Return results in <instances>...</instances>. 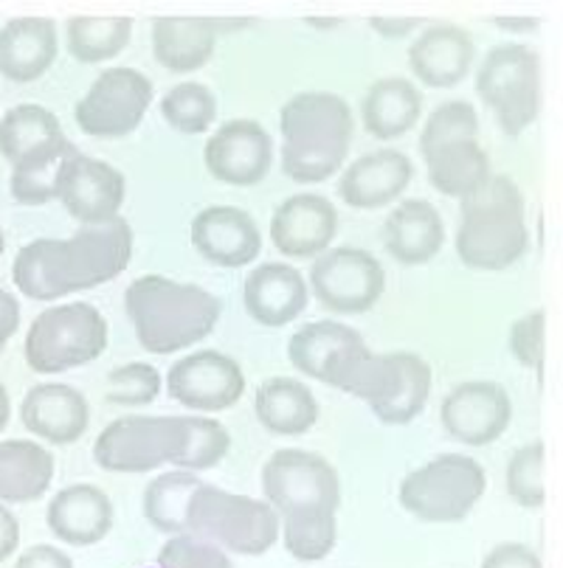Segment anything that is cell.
Returning <instances> with one entry per match:
<instances>
[{
  "label": "cell",
  "mask_w": 563,
  "mask_h": 568,
  "mask_svg": "<svg viewBox=\"0 0 563 568\" xmlns=\"http://www.w3.org/2000/svg\"><path fill=\"white\" fill-rule=\"evenodd\" d=\"M133 260V229L124 217L82 225L68 240H34L14 256V287L31 302H54L113 282Z\"/></svg>",
  "instance_id": "cell-1"
},
{
  "label": "cell",
  "mask_w": 563,
  "mask_h": 568,
  "mask_svg": "<svg viewBox=\"0 0 563 568\" xmlns=\"http://www.w3.org/2000/svg\"><path fill=\"white\" fill-rule=\"evenodd\" d=\"M124 310L135 338L147 352L172 355L209 338L218 327L223 304L200 284H183L150 273L130 284Z\"/></svg>",
  "instance_id": "cell-2"
},
{
  "label": "cell",
  "mask_w": 563,
  "mask_h": 568,
  "mask_svg": "<svg viewBox=\"0 0 563 568\" xmlns=\"http://www.w3.org/2000/svg\"><path fill=\"white\" fill-rule=\"evenodd\" d=\"M282 170L291 181L321 183L344 166L352 141V110L339 93H296L279 113Z\"/></svg>",
  "instance_id": "cell-3"
},
{
  "label": "cell",
  "mask_w": 563,
  "mask_h": 568,
  "mask_svg": "<svg viewBox=\"0 0 563 568\" xmlns=\"http://www.w3.org/2000/svg\"><path fill=\"white\" fill-rule=\"evenodd\" d=\"M456 231V256L473 271H507L527 254L530 229L524 194L513 178L493 175L485 186L468 194Z\"/></svg>",
  "instance_id": "cell-4"
},
{
  "label": "cell",
  "mask_w": 563,
  "mask_h": 568,
  "mask_svg": "<svg viewBox=\"0 0 563 568\" xmlns=\"http://www.w3.org/2000/svg\"><path fill=\"white\" fill-rule=\"evenodd\" d=\"M187 529L218 544L229 555L260 557L277 546L282 518L268 501L200 484L189 504Z\"/></svg>",
  "instance_id": "cell-5"
},
{
  "label": "cell",
  "mask_w": 563,
  "mask_h": 568,
  "mask_svg": "<svg viewBox=\"0 0 563 568\" xmlns=\"http://www.w3.org/2000/svg\"><path fill=\"white\" fill-rule=\"evenodd\" d=\"M434 372L414 352H366L341 392L364 399L381 423L409 425L429 403Z\"/></svg>",
  "instance_id": "cell-6"
},
{
  "label": "cell",
  "mask_w": 563,
  "mask_h": 568,
  "mask_svg": "<svg viewBox=\"0 0 563 568\" xmlns=\"http://www.w3.org/2000/svg\"><path fill=\"white\" fill-rule=\"evenodd\" d=\"M108 346V321L93 304L71 302L43 310L26 335V363L37 375H60L97 361Z\"/></svg>",
  "instance_id": "cell-7"
},
{
  "label": "cell",
  "mask_w": 563,
  "mask_h": 568,
  "mask_svg": "<svg viewBox=\"0 0 563 568\" xmlns=\"http://www.w3.org/2000/svg\"><path fill=\"white\" fill-rule=\"evenodd\" d=\"M487 473L471 456L442 454L400 484V507L423 524H460L482 501Z\"/></svg>",
  "instance_id": "cell-8"
},
{
  "label": "cell",
  "mask_w": 563,
  "mask_h": 568,
  "mask_svg": "<svg viewBox=\"0 0 563 568\" xmlns=\"http://www.w3.org/2000/svg\"><path fill=\"white\" fill-rule=\"evenodd\" d=\"M476 93L491 108L502 133H524L541 110L539 51L521 43L493 45L479 62Z\"/></svg>",
  "instance_id": "cell-9"
},
{
  "label": "cell",
  "mask_w": 563,
  "mask_h": 568,
  "mask_svg": "<svg viewBox=\"0 0 563 568\" xmlns=\"http://www.w3.org/2000/svg\"><path fill=\"white\" fill-rule=\"evenodd\" d=\"M187 417H150L128 414L119 417L97 436L93 459L108 473H150L181 462L187 450Z\"/></svg>",
  "instance_id": "cell-10"
},
{
  "label": "cell",
  "mask_w": 563,
  "mask_h": 568,
  "mask_svg": "<svg viewBox=\"0 0 563 568\" xmlns=\"http://www.w3.org/2000/svg\"><path fill=\"white\" fill-rule=\"evenodd\" d=\"M262 493L279 518L341 509L339 473L324 456L310 450H277L262 467Z\"/></svg>",
  "instance_id": "cell-11"
},
{
  "label": "cell",
  "mask_w": 563,
  "mask_h": 568,
  "mask_svg": "<svg viewBox=\"0 0 563 568\" xmlns=\"http://www.w3.org/2000/svg\"><path fill=\"white\" fill-rule=\"evenodd\" d=\"M152 93V82L135 68H108L77 102V128L91 139H124L144 121Z\"/></svg>",
  "instance_id": "cell-12"
},
{
  "label": "cell",
  "mask_w": 563,
  "mask_h": 568,
  "mask_svg": "<svg viewBox=\"0 0 563 568\" xmlns=\"http://www.w3.org/2000/svg\"><path fill=\"white\" fill-rule=\"evenodd\" d=\"M310 291L319 304L339 315H361L386 293V271L361 248H330L313 260Z\"/></svg>",
  "instance_id": "cell-13"
},
{
  "label": "cell",
  "mask_w": 563,
  "mask_h": 568,
  "mask_svg": "<svg viewBox=\"0 0 563 568\" xmlns=\"http://www.w3.org/2000/svg\"><path fill=\"white\" fill-rule=\"evenodd\" d=\"M167 392L187 412L218 414L231 408L245 392V375L234 357L218 349H200L172 363Z\"/></svg>",
  "instance_id": "cell-14"
},
{
  "label": "cell",
  "mask_w": 563,
  "mask_h": 568,
  "mask_svg": "<svg viewBox=\"0 0 563 568\" xmlns=\"http://www.w3.org/2000/svg\"><path fill=\"white\" fill-rule=\"evenodd\" d=\"M370 352L364 335L341 321H310L288 341L291 366L313 381L344 388L355 363Z\"/></svg>",
  "instance_id": "cell-15"
},
{
  "label": "cell",
  "mask_w": 563,
  "mask_h": 568,
  "mask_svg": "<svg viewBox=\"0 0 563 568\" xmlns=\"http://www.w3.org/2000/svg\"><path fill=\"white\" fill-rule=\"evenodd\" d=\"M442 428L451 439L482 448L496 442L513 419L507 388L493 381H468L451 388L440 408Z\"/></svg>",
  "instance_id": "cell-16"
},
{
  "label": "cell",
  "mask_w": 563,
  "mask_h": 568,
  "mask_svg": "<svg viewBox=\"0 0 563 568\" xmlns=\"http://www.w3.org/2000/svg\"><path fill=\"white\" fill-rule=\"evenodd\" d=\"M128 181L115 166L77 152L68 158L57 183V200L79 225H102L119 220Z\"/></svg>",
  "instance_id": "cell-17"
},
{
  "label": "cell",
  "mask_w": 563,
  "mask_h": 568,
  "mask_svg": "<svg viewBox=\"0 0 563 568\" xmlns=\"http://www.w3.org/2000/svg\"><path fill=\"white\" fill-rule=\"evenodd\" d=\"M203 164L209 175L229 186H257L271 172L273 139L260 121L231 119L207 141Z\"/></svg>",
  "instance_id": "cell-18"
},
{
  "label": "cell",
  "mask_w": 563,
  "mask_h": 568,
  "mask_svg": "<svg viewBox=\"0 0 563 568\" xmlns=\"http://www.w3.org/2000/svg\"><path fill=\"white\" fill-rule=\"evenodd\" d=\"M339 231V209L315 192L288 197L271 217V242L288 260H319Z\"/></svg>",
  "instance_id": "cell-19"
},
{
  "label": "cell",
  "mask_w": 563,
  "mask_h": 568,
  "mask_svg": "<svg viewBox=\"0 0 563 568\" xmlns=\"http://www.w3.org/2000/svg\"><path fill=\"white\" fill-rule=\"evenodd\" d=\"M192 245L212 265L245 267L260 256L262 234L245 209L209 206L192 220Z\"/></svg>",
  "instance_id": "cell-20"
},
{
  "label": "cell",
  "mask_w": 563,
  "mask_h": 568,
  "mask_svg": "<svg viewBox=\"0 0 563 568\" xmlns=\"http://www.w3.org/2000/svg\"><path fill=\"white\" fill-rule=\"evenodd\" d=\"M20 423L37 439L51 445H73L91 425L86 394L66 383H40L20 403Z\"/></svg>",
  "instance_id": "cell-21"
},
{
  "label": "cell",
  "mask_w": 563,
  "mask_h": 568,
  "mask_svg": "<svg viewBox=\"0 0 563 568\" xmlns=\"http://www.w3.org/2000/svg\"><path fill=\"white\" fill-rule=\"evenodd\" d=\"M412 178V158L398 150H378L370 152V155L355 158L341 175L335 192L350 209L375 212V209L389 206L406 192Z\"/></svg>",
  "instance_id": "cell-22"
},
{
  "label": "cell",
  "mask_w": 563,
  "mask_h": 568,
  "mask_svg": "<svg viewBox=\"0 0 563 568\" xmlns=\"http://www.w3.org/2000/svg\"><path fill=\"white\" fill-rule=\"evenodd\" d=\"M310 284L304 282L296 267L285 262H268L254 267L245 276L243 304L245 313L260 324V327H285L291 321L308 310Z\"/></svg>",
  "instance_id": "cell-23"
},
{
  "label": "cell",
  "mask_w": 563,
  "mask_h": 568,
  "mask_svg": "<svg viewBox=\"0 0 563 568\" xmlns=\"http://www.w3.org/2000/svg\"><path fill=\"white\" fill-rule=\"evenodd\" d=\"M46 520L57 540L68 546H97L113 529V501L93 484H71L57 493L46 509Z\"/></svg>",
  "instance_id": "cell-24"
},
{
  "label": "cell",
  "mask_w": 563,
  "mask_h": 568,
  "mask_svg": "<svg viewBox=\"0 0 563 568\" xmlns=\"http://www.w3.org/2000/svg\"><path fill=\"white\" fill-rule=\"evenodd\" d=\"M476 60L473 37L462 26L436 23L425 29L409 49L414 79L429 88H454L471 73Z\"/></svg>",
  "instance_id": "cell-25"
},
{
  "label": "cell",
  "mask_w": 563,
  "mask_h": 568,
  "mask_svg": "<svg viewBox=\"0 0 563 568\" xmlns=\"http://www.w3.org/2000/svg\"><path fill=\"white\" fill-rule=\"evenodd\" d=\"M71 150L77 146L66 139L60 119L40 104H18L0 119V155L7 158L12 170L37 158Z\"/></svg>",
  "instance_id": "cell-26"
},
{
  "label": "cell",
  "mask_w": 563,
  "mask_h": 568,
  "mask_svg": "<svg viewBox=\"0 0 563 568\" xmlns=\"http://www.w3.org/2000/svg\"><path fill=\"white\" fill-rule=\"evenodd\" d=\"M57 23L51 18H14L0 29V77L34 82L57 60Z\"/></svg>",
  "instance_id": "cell-27"
},
{
  "label": "cell",
  "mask_w": 563,
  "mask_h": 568,
  "mask_svg": "<svg viewBox=\"0 0 563 568\" xmlns=\"http://www.w3.org/2000/svg\"><path fill=\"white\" fill-rule=\"evenodd\" d=\"M445 223L429 200H403L383 223V248L400 265H425L440 254Z\"/></svg>",
  "instance_id": "cell-28"
},
{
  "label": "cell",
  "mask_w": 563,
  "mask_h": 568,
  "mask_svg": "<svg viewBox=\"0 0 563 568\" xmlns=\"http://www.w3.org/2000/svg\"><path fill=\"white\" fill-rule=\"evenodd\" d=\"M214 18H155L152 54L172 73H194L214 57Z\"/></svg>",
  "instance_id": "cell-29"
},
{
  "label": "cell",
  "mask_w": 563,
  "mask_h": 568,
  "mask_svg": "<svg viewBox=\"0 0 563 568\" xmlns=\"http://www.w3.org/2000/svg\"><path fill=\"white\" fill-rule=\"evenodd\" d=\"M420 113H423V93L406 77L378 79L361 99V121L366 133L378 141L406 135L420 121Z\"/></svg>",
  "instance_id": "cell-30"
},
{
  "label": "cell",
  "mask_w": 563,
  "mask_h": 568,
  "mask_svg": "<svg viewBox=\"0 0 563 568\" xmlns=\"http://www.w3.org/2000/svg\"><path fill=\"white\" fill-rule=\"evenodd\" d=\"M254 412L273 436H302L319 423V399L293 377H271L254 394Z\"/></svg>",
  "instance_id": "cell-31"
},
{
  "label": "cell",
  "mask_w": 563,
  "mask_h": 568,
  "mask_svg": "<svg viewBox=\"0 0 563 568\" xmlns=\"http://www.w3.org/2000/svg\"><path fill=\"white\" fill-rule=\"evenodd\" d=\"M51 478H54V456L40 442H0V501H37L51 487Z\"/></svg>",
  "instance_id": "cell-32"
},
{
  "label": "cell",
  "mask_w": 563,
  "mask_h": 568,
  "mask_svg": "<svg viewBox=\"0 0 563 568\" xmlns=\"http://www.w3.org/2000/svg\"><path fill=\"white\" fill-rule=\"evenodd\" d=\"M429 166V183L445 197L465 200L468 194L485 186L493 178L491 158L482 150L479 139H460L442 144L423 155Z\"/></svg>",
  "instance_id": "cell-33"
},
{
  "label": "cell",
  "mask_w": 563,
  "mask_h": 568,
  "mask_svg": "<svg viewBox=\"0 0 563 568\" xmlns=\"http://www.w3.org/2000/svg\"><path fill=\"white\" fill-rule=\"evenodd\" d=\"M200 478L189 470H170L152 478L147 484L141 509L152 529L164 535H183L187 529L189 504L200 487Z\"/></svg>",
  "instance_id": "cell-34"
},
{
  "label": "cell",
  "mask_w": 563,
  "mask_h": 568,
  "mask_svg": "<svg viewBox=\"0 0 563 568\" xmlns=\"http://www.w3.org/2000/svg\"><path fill=\"white\" fill-rule=\"evenodd\" d=\"M133 37V20L130 18H102V14H79L66 23V45L73 60L97 65V62L113 60L128 49Z\"/></svg>",
  "instance_id": "cell-35"
},
{
  "label": "cell",
  "mask_w": 563,
  "mask_h": 568,
  "mask_svg": "<svg viewBox=\"0 0 563 568\" xmlns=\"http://www.w3.org/2000/svg\"><path fill=\"white\" fill-rule=\"evenodd\" d=\"M161 119L183 135H203L218 119V99L200 82H181L161 99Z\"/></svg>",
  "instance_id": "cell-36"
},
{
  "label": "cell",
  "mask_w": 563,
  "mask_h": 568,
  "mask_svg": "<svg viewBox=\"0 0 563 568\" xmlns=\"http://www.w3.org/2000/svg\"><path fill=\"white\" fill-rule=\"evenodd\" d=\"M339 513H304L282 518V540L288 555L299 562H319L335 549L339 540Z\"/></svg>",
  "instance_id": "cell-37"
},
{
  "label": "cell",
  "mask_w": 563,
  "mask_h": 568,
  "mask_svg": "<svg viewBox=\"0 0 563 568\" xmlns=\"http://www.w3.org/2000/svg\"><path fill=\"white\" fill-rule=\"evenodd\" d=\"M189 423V439L187 450H183L178 470H212L220 462L229 456L231 434L225 430L223 423L207 417V414H187Z\"/></svg>",
  "instance_id": "cell-38"
},
{
  "label": "cell",
  "mask_w": 563,
  "mask_h": 568,
  "mask_svg": "<svg viewBox=\"0 0 563 568\" xmlns=\"http://www.w3.org/2000/svg\"><path fill=\"white\" fill-rule=\"evenodd\" d=\"M507 496L524 509H541L546 501L544 490V445L533 442L510 456L507 476Z\"/></svg>",
  "instance_id": "cell-39"
},
{
  "label": "cell",
  "mask_w": 563,
  "mask_h": 568,
  "mask_svg": "<svg viewBox=\"0 0 563 568\" xmlns=\"http://www.w3.org/2000/svg\"><path fill=\"white\" fill-rule=\"evenodd\" d=\"M79 150L62 152V155L37 158L23 166L12 170V197L23 206H46L49 200L57 197V183H60V172L66 166L68 158L77 155Z\"/></svg>",
  "instance_id": "cell-40"
},
{
  "label": "cell",
  "mask_w": 563,
  "mask_h": 568,
  "mask_svg": "<svg viewBox=\"0 0 563 568\" xmlns=\"http://www.w3.org/2000/svg\"><path fill=\"white\" fill-rule=\"evenodd\" d=\"M460 139H479V115L471 102H445L425 119V128L420 133V152H431L442 144Z\"/></svg>",
  "instance_id": "cell-41"
},
{
  "label": "cell",
  "mask_w": 563,
  "mask_h": 568,
  "mask_svg": "<svg viewBox=\"0 0 563 568\" xmlns=\"http://www.w3.org/2000/svg\"><path fill=\"white\" fill-rule=\"evenodd\" d=\"M164 388V377L152 363H124L108 375V399L124 408H144L155 403Z\"/></svg>",
  "instance_id": "cell-42"
},
{
  "label": "cell",
  "mask_w": 563,
  "mask_h": 568,
  "mask_svg": "<svg viewBox=\"0 0 563 568\" xmlns=\"http://www.w3.org/2000/svg\"><path fill=\"white\" fill-rule=\"evenodd\" d=\"M158 568H234L231 555L192 532L172 535L158 551Z\"/></svg>",
  "instance_id": "cell-43"
},
{
  "label": "cell",
  "mask_w": 563,
  "mask_h": 568,
  "mask_svg": "<svg viewBox=\"0 0 563 568\" xmlns=\"http://www.w3.org/2000/svg\"><path fill=\"white\" fill-rule=\"evenodd\" d=\"M544 310L521 315L513 327H510V352H513V357L521 366L541 372V366H544Z\"/></svg>",
  "instance_id": "cell-44"
},
{
  "label": "cell",
  "mask_w": 563,
  "mask_h": 568,
  "mask_svg": "<svg viewBox=\"0 0 563 568\" xmlns=\"http://www.w3.org/2000/svg\"><path fill=\"white\" fill-rule=\"evenodd\" d=\"M482 568H544L541 557L524 544H499L482 560Z\"/></svg>",
  "instance_id": "cell-45"
},
{
  "label": "cell",
  "mask_w": 563,
  "mask_h": 568,
  "mask_svg": "<svg viewBox=\"0 0 563 568\" xmlns=\"http://www.w3.org/2000/svg\"><path fill=\"white\" fill-rule=\"evenodd\" d=\"M14 568H73V560L57 546L37 544L18 557Z\"/></svg>",
  "instance_id": "cell-46"
},
{
  "label": "cell",
  "mask_w": 563,
  "mask_h": 568,
  "mask_svg": "<svg viewBox=\"0 0 563 568\" xmlns=\"http://www.w3.org/2000/svg\"><path fill=\"white\" fill-rule=\"evenodd\" d=\"M20 327V304L18 298L9 291L0 287V352L7 349V344L12 341V335Z\"/></svg>",
  "instance_id": "cell-47"
},
{
  "label": "cell",
  "mask_w": 563,
  "mask_h": 568,
  "mask_svg": "<svg viewBox=\"0 0 563 568\" xmlns=\"http://www.w3.org/2000/svg\"><path fill=\"white\" fill-rule=\"evenodd\" d=\"M20 546V524L12 515V509L0 501V562L9 560V557L18 551Z\"/></svg>",
  "instance_id": "cell-48"
},
{
  "label": "cell",
  "mask_w": 563,
  "mask_h": 568,
  "mask_svg": "<svg viewBox=\"0 0 563 568\" xmlns=\"http://www.w3.org/2000/svg\"><path fill=\"white\" fill-rule=\"evenodd\" d=\"M420 23H423L420 18H370L372 29H375L381 37H392V40L409 37Z\"/></svg>",
  "instance_id": "cell-49"
},
{
  "label": "cell",
  "mask_w": 563,
  "mask_h": 568,
  "mask_svg": "<svg viewBox=\"0 0 563 568\" xmlns=\"http://www.w3.org/2000/svg\"><path fill=\"white\" fill-rule=\"evenodd\" d=\"M493 23L504 31H535L541 26L539 18H493Z\"/></svg>",
  "instance_id": "cell-50"
},
{
  "label": "cell",
  "mask_w": 563,
  "mask_h": 568,
  "mask_svg": "<svg viewBox=\"0 0 563 568\" xmlns=\"http://www.w3.org/2000/svg\"><path fill=\"white\" fill-rule=\"evenodd\" d=\"M9 417H12V399H9L7 386L0 383V430L9 425Z\"/></svg>",
  "instance_id": "cell-51"
},
{
  "label": "cell",
  "mask_w": 563,
  "mask_h": 568,
  "mask_svg": "<svg viewBox=\"0 0 563 568\" xmlns=\"http://www.w3.org/2000/svg\"><path fill=\"white\" fill-rule=\"evenodd\" d=\"M310 26H319V29H328V26H339L341 20L339 18H308Z\"/></svg>",
  "instance_id": "cell-52"
},
{
  "label": "cell",
  "mask_w": 563,
  "mask_h": 568,
  "mask_svg": "<svg viewBox=\"0 0 563 568\" xmlns=\"http://www.w3.org/2000/svg\"><path fill=\"white\" fill-rule=\"evenodd\" d=\"M3 251H7V236H3V231H0V256H3Z\"/></svg>",
  "instance_id": "cell-53"
}]
</instances>
